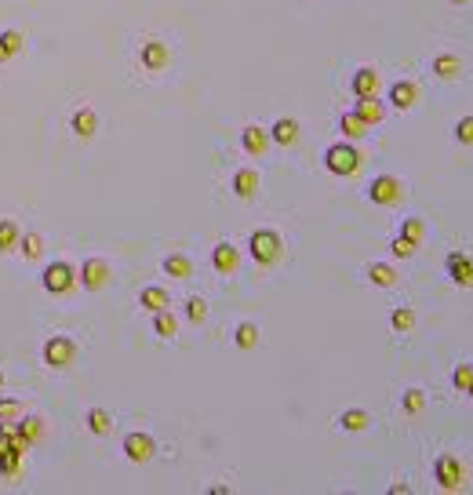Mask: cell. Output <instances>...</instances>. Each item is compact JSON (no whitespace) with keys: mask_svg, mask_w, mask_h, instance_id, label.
<instances>
[{"mask_svg":"<svg viewBox=\"0 0 473 495\" xmlns=\"http://www.w3.org/2000/svg\"><path fill=\"white\" fill-rule=\"evenodd\" d=\"M248 255L255 259V266H277L280 262V255H284V240H280V233L277 230H255L248 237Z\"/></svg>","mask_w":473,"mask_h":495,"instance_id":"1","label":"cell"},{"mask_svg":"<svg viewBox=\"0 0 473 495\" xmlns=\"http://www.w3.org/2000/svg\"><path fill=\"white\" fill-rule=\"evenodd\" d=\"M361 161H364L361 149H357L354 142H346V139L324 149V168H328L331 175H342V179H346V175H357V171H361Z\"/></svg>","mask_w":473,"mask_h":495,"instance_id":"2","label":"cell"},{"mask_svg":"<svg viewBox=\"0 0 473 495\" xmlns=\"http://www.w3.org/2000/svg\"><path fill=\"white\" fill-rule=\"evenodd\" d=\"M400 197H404V182L397 175H375L368 182V201L378 208H393Z\"/></svg>","mask_w":473,"mask_h":495,"instance_id":"3","label":"cell"},{"mask_svg":"<svg viewBox=\"0 0 473 495\" xmlns=\"http://www.w3.org/2000/svg\"><path fill=\"white\" fill-rule=\"evenodd\" d=\"M433 481L445 491H459V488H466V467L455 455H440L433 462Z\"/></svg>","mask_w":473,"mask_h":495,"instance_id":"4","label":"cell"},{"mask_svg":"<svg viewBox=\"0 0 473 495\" xmlns=\"http://www.w3.org/2000/svg\"><path fill=\"white\" fill-rule=\"evenodd\" d=\"M44 361H48L51 368H70V364L77 361V343H73L70 335L48 339V343H44Z\"/></svg>","mask_w":473,"mask_h":495,"instance_id":"5","label":"cell"},{"mask_svg":"<svg viewBox=\"0 0 473 495\" xmlns=\"http://www.w3.org/2000/svg\"><path fill=\"white\" fill-rule=\"evenodd\" d=\"M73 284H77V273H73L70 262H51V266L44 270V292L66 295V292H73Z\"/></svg>","mask_w":473,"mask_h":495,"instance_id":"6","label":"cell"},{"mask_svg":"<svg viewBox=\"0 0 473 495\" xmlns=\"http://www.w3.org/2000/svg\"><path fill=\"white\" fill-rule=\"evenodd\" d=\"M445 273L455 288H473V255L466 252H452L445 259Z\"/></svg>","mask_w":473,"mask_h":495,"instance_id":"7","label":"cell"},{"mask_svg":"<svg viewBox=\"0 0 473 495\" xmlns=\"http://www.w3.org/2000/svg\"><path fill=\"white\" fill-rule=\"evenodd\" d=\"M211 266L223 273V277L237 273V266H240V247L230 244V240H218V244L211 247Z\"/></svg>","mask_w":473,"mask_h":495,"instance_id":"8","label":"cell"},{"mask_svg":"<svg viewBox=\"0 0 473 495\" xmlns=\"http://www.w3.org/2000/svg\"><path fill=\"white\" fill-rule=\"evenodd\" d=\"M168 58H171V51H168L164 41H146L142 51H139V62H142L149 73H161V70L168 66Z\"/></svg>","mask_w":473,"mask_h":495,"instance_id":"9","label":"cell"},{"mask_svg":"<svg viewBox=\"0 0 473 495\" xmlns=\"http://www.w3.org/2000/svg\"><path fill=\"white\" fill-rule=\"evenodd\" d=\"M153 452H156V441L149 433H128V437H124V455L132 462H149Z\"/></svg>","mask_w":473,"mask_h":495,"instance_id":"10","label":"cell"},{"mask_svg":"<svg viewBox=\"0 0 473 495\" xmlns=\"http://www.w3.org/2000/svg\"><path fill=\"white\" fill-rule=\"evenodd\" d=\"M415 102H419V84L415 80H393L390 84V106L393 110L404 113V110H412Z\"/></svg>","mask_w":473,"mask_h":495,"instance_id":"11","label":"cell"},{"mask_svg":"<svg viewBox=\"0 0 473 495\" xmlns=\"http://www.w3.org/2000/svg\"><path fill=\"white\" fill-rule=\"evenodd\" d=\"M354 113L368 124V128H375V124H383V120H386V102L378 99V95H364V99H357Z\"/></svg>","mask_w":473,"mask_h":495,"instance_id":"12","label":"cell"},{"mask_svg":"<svg viewBox=\"0 0 473 495\" xmlns=\"http://www.w3.org/2000/svg\"><path fill=\"white\" fill-rule=\"evenodd\" d=\"M80 284L87 288V292H99L102 284H106V277H110V266L102 262V259H87L84 266H80Z\"/></svg>","mask_w":473,"mask_h":495,"instance_id":"13","label":"cell"},{"mask_svg":"<svg viewBox=\"0 0 473 495\" xmlns=\"http://www.w3.org/2000/svg\"><path fill=\"white\" fill-rule=\"evenodd\" d=\"M240 146H244V153H251V157H262V153L270 149V132L259 128V124H248V128L240 132Z\"/></svg>","mask_w":473,"mask_h":495,"instance_id":"14","label":"cell"},{"mask_svg":"<svg viewBox=\"0 0 473 495\" xmlns=\"http://www.w3.org/2000/svg\"><path fill=\"white\" fill-rule=\"evenodd\" d=\"M270 132V142H277V146H292L295 139H299V120L295 117H277L273 120V128H266Z\"/></svg>","mask_w":473,"mask_h":495,"instance_id":"15","label":"cell"},{"mask_svg":"<svg viewBox=\"0 0 473 495\" xmlns=\"http://www.w3.org/2000/svg\"><path fill=\"white\" fill-rule=\"evenodd\" d=\"M350 91L357 99H364V95H378V73L371 70V66H361L357 73H354V80H350Z\"/></svg>","mask_w":473,"mask_h":495,"instance_id":"16","label":"cell"},{"mask_svg":"<svg viewBox=\"0 0 473 495\" xmlns=\"http://www.w3.org/2000/svg\"><path fill=\"white\" fill-rule=\"evenodd\" d=\"M462 70H466V66H462L459 55H448V51H445V55L433 58V77H440V80H459Z\"/></svg>","mask_w":473,"mask_h":495,"instance_id":"17","label":"cell"},{"mask_svg":"<svg viewBox=\"0 0 473 495\" xmlns=\"http://www.w3.org/2000/svg\"><path fill=\"white\" fill-rule=\"evenodd\" d=\"M233 193L240 197V201H251V197H255L259 193V171H251V168H240L237 175H233Z\"/></svg>","mask_w":473,"mask_h":495,"instance_id":"18","label":"cell"},{"mask_svg":"<svg viewBox=\"0 0 473 495\" xmlns=\"http://www.w3.org/2000/svg\"><path fill=\"white\" fill-rule=\"evenodd\" d=\"M70 128L77 139H91L95 132H99V117H95V110H77L70 117Z\"/></svg>","mask_w":473,"mask_h":495,"instance_id":"19","label":"cell"},{"mask_svg":"<svg viewBox=\"0 0 473 495\" xmlns=\"http://www.w3.org/2000/svg\"><path fill=\"white\" fill-rule=\"evenodd\" d=\"M339 132H342V139H346V142H357V139H364V135H368V124H364V120L350 110V113H342V117H339Z\"/></svg>","mask_w":473,"mask_h":495,"instance_id":"20","label":"cell"},{"mask_svg":"<svg viewBox=\"0 0 473 495\" xmlns=\"http://www.w3.org/2000/svg\"><path fill=\"white\" fill-rule=\"evenodd\" d=\"M368 281H371L375 288H393V284H397V270H393L390 262H371V266H368Z\"/></svg>","mask_w":473,"mask_h":495,"instance_id":"21","label":"cell"},{"mask_svg":"<svg viewBox=\"0 0 473 495\" xmlns=\"http://www.w3.org/2000/svg\"><path fill=\"white\" fill-rule=\"evenodd\" d=\"M390 328L397 331V335H408L415 328V309L412 306H397L393 314H390Z\"/></svg>","mask_w":473,"mask_h":495,"instance_id":"22","label":"cell"},{"mask_svg":"<svg viewBox=\"0 0 473 495\" xmlns=\"http://www.w3.org/2000/svg\"><path fill=\"white\" fill-rule=\"evenodd\" d=\"M139 302H142V309L156 314V309H168V292H164V288H156V284H149V288H142Z\"/></svg>","mask_w":473,"mask_h":495,"instance_id":"23","label":"cell"},{"mask_svg":"<svg viewBox=\"0 0 473 495\" xmlns=\"http://www.w3.org/2000/svg\"><path fill=\"white\" fill-rule=\"evenodd\" d=\"M161 266H164L168 277H175V281H186V277H193V262H189L186 255H168Z\"/></svg>","mask_w":473,"mask_h":495,"instance_id":"24","label":"cell"},{"mask_svg":"<svg viewBox=\"0 0 473 495\" xmlns=\"http://www.w3.org/2000/svg\"><path fill=\"white\" fill-rule=\"evenodd\" d=\"M233 343H237V350H255V346H259V328L251 324V321L237 324V331H233Z\"/></svg>","mask_w":473,"mask_h":495,"instance_id":"25","label":"cell"},{"mask_svg":"<svg viewBox=\"0 0 473 495\" xmlns=\"http://www.w3.org/2000/svg\"><path fill=\"white\" fill-rule=\"evenodd\" d=\"M15 430L22 433V437H26L29 445H37V441H44V419H37V415H26L22 422H15Z\"/></svg>","mask_w":473,"mask_h":495,"instance_id":"26","label":"cell"},{"mask_svg":"<svg viewBox=\"0 0 473 495\" xmlns=\"http://www.w3.org/2000/svg\"><path fill=\"white\" fill-rule=\"evenodd\" d=\"M153 331L161 335V339H171L179 331V321H175L171 309H156V314H153Z\"/></svg>","mask_w":473,"mask_h":495,"instance_id":"27","label":"cell"},{"mask_svg":"<svg viewBox=\"0 0 473 495\" xmlns=\"http://www.w3.org/2000/svg\"><path fill=\"white\" fill-rule=\"evenodd\" d=\"M18 51H22V33L4 29V33H0V62H11Z\"/></svg>","mask_w":473,"mask_h":495,"instance_id":"28","label":"cell"},{"mask_svg":"<svg viewBox=\"0 0 473 495\" xmlns=\"http://www.w3.org/2000/svg\"><path fill=\"white\" fill-rule=\"evenodd\" d=\"M368 422H371V419H368L364 408H350V412H342V415H339V426H342V430H350V433L368 430Z\"/></svg>","mask_w":473,"mask_h":495,"instance_id":"29","label":"cell"},{"mask_svg":"<svg viewBox=\"0 0 473 495\" xmlns=\"http://www.w3.org/2000/svg\"><path fill=\"white\" fill-rule=\"evenodd\" d=\"M400 408H404V415H422V408H426V393H422L419 386L404 390V400H400Z\"/></svg>","mask_w":473,"mask_h":495,"instance_id":"30","label":"cell"},{"mask_svg":"<svg viewBox=\"0 0 473 495\" xmlns=\"http://www.w3.org/2000/svg\"><path fill=\"white\" fill-rule=\"evenodd\" d=\"M87 430L95 433V437H102V433H110V430H113V419H110V412H102V408H91V412H87Z\"/></svg>","mask_w":473,"mask_h":495,"instance_id":"31","label":"cell"},{"mask_svg":"<svg viewBox=\"0 0 473 495\" xmlns=\"http://www.w3.org/2000/svg\"><path fill=\"white\" fill-rule=\"evenodd\" d=\"M18 226L15 219H0V252H15V244H18Z\"/></svg>","mask_w":473,"mask_h":495,"instance_id":"32","label":"cell"},{"mask_svg":"<svg viewBox=\"0 0 473 495\" xmlns=\"http://www.w3.org/2000/svg\"><path fill=\"white\" fill-rule=\"evenodd\" d=\"M186 321H189V324H204V321H208V302H204L201 295L186 299Z\"/></svg>","mask_w":473,"mask_h":495,"instance_id":"33","label":"cell"},{"mask_svg":"<svg viewBox=\"0 0 473 495\" xmlns=\"http://www.w3.org/2000/svg\"><path fill=\"white\" fill-rule=\"evenodd\" d=\"M400 237H404V240H412V244H422V237H426V223H422V219H404V223H400Z\"/></svg>","mask_w":473,"mask_h":495,"instance_id":"34","label":"cell"},{"mask_svg":"<svg viewBox=\"0 0 473 495\" xmlns=\"http://www.w3.org/2000/svg\"><path fill=\"white\" fill-rule=\"evenodd\" d=\"M452 386H455L459 393H466V390L473 386V364H455V371H452Z\"/></svg>","mask_w":473,"mask_h":495,"instance_id":"35","label":"cell"},{"mask_svg":"<svg viewBox=\"0 0 473 495\" xmlns=\"http://www.w3.org/2000/svg\"><path fill=\"white\" fill-rule=\"evenodd\" d=\"M18 247H22L26 259H37L41 247H44V240H41V233H26V237H18Z\"/></svg>","mask_w":473,"mask_h":495,"instance_id":"36","label":"cell"},{"mask_svg":"<svg viewBox=\"0 0 473 495\" xmlns=\"http://www.w3.org/2000/svg\"><path fill=\"white\" fill-rule=\"evenodd\" d=\"M455 142H462V146H473V117H462V120H455Z\"/></svg>","mask_w":473,"mask_h":495,"instance_id":"37","label":"cell"},{"mask_svg":"<svg viewBox=\"0 0 473 495\" xmlns=\"http://www.w3.org/2000/svg\"><path fill=\"white\" fill-rule=\"evenodd\" d=\"M18 415H22V405H18V400L0 397V422H15Z\"/></svg>","mask_w":473,"mask_h":495,"instance_id":"38","label":"cell"},{"mask_svg":"<svg viewBox=\"0 0 473 495\" xmlns=\"http://www.w3.org/2000/svg\"><path fill=\"white\" fill-rule=\"evenodd\" d=\"M22 474V455H4V459H0V477H18Z\"/></svg>","mask_w":473,"mask_h":495,"instance_id":"39","label":"cell"},{"mask_svg":"<svg viewBox=\"0 0 473 495\" xmlns=\"http://www.w3.org/2000/svg\"><path fill=\"white\" fill-rule=\"evenodd\" d=\"M415 247H419V244H412V240H404V237H393V244H390V252H393V259H412V255H415Z\"/></svg>","mask_w":473,"mask_h":495,"instance_id":"40","label":"cell"},{"mask_svg":"<svg viewBox=\"0 0 473 495\" xmlns=\"http://www.w3.org/2000/svg\"><path fill=\"white\" fill-rule=\"evenodd\" d=\"M408 491H412L408 484H393V488H390V495H408Z\"/></svg>","mask_w":473,"mask_h":495,"instance_id":"41","label":"cell"},{"mask_svg":"<svg viewBox=\"0 0 473 495\" xmlns=\"http://www.w3.org/2000/svg\"><path fill=\"white\" fill-rule=\"evenodd\" d=\"M448 4H455V8H462V4H469V0H448Z\"/></svg>","mask_w":473,"mask_h":495,"instance_id":"42","label":"cell"},{"mask_svg":"<svg viewBox=\"0 0 473 495\" xmlns=\"http://www.w3.org/2000/svg\"><path fill=\"white\" fill-rule=\"evenodd\" d=\"M0 390H4V371H0Z\"/></svg>","mask_w":473,"mask_h":495,"instance_id":"43","label":"cell"},{"mask_svg":"<svg viewBox=\"0 0 473 495\" xmlns=\"http://www.w3.org/2000/svg\"><path fill=\"white\" fill-rule=\"evenodd\" d=\"M466 393H469V397H473V386H469V390H466Z\"/></svg>","mask_w":473,"mask_h":495,"instance_id":"44","label":"cell"}]
</instances>
